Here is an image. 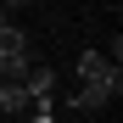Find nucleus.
Masks as SVG:
<instances>
[{
    "label": "nucleus",
    "mask_w": 123,
    "mask_h": 123,
    "mask_svg": "<svg viewBox=\"0 0 123 123\" xmlns=\"http://www.w3.org/2000/svg\"><path fill=\"white\" fill-rule=\"evenodd\" d=\"M34 67V45L28 50H0V78H11V84H23V73Z\"/></svg>",
    "instance_id": "nucleus-5"
},
{
    "label": "nucleus",
    "mask_w": 123,
    "mask_h": 123,
    "mask_svg": "<svg viewBox=\"0 0 123 123\" xmlns=\"http://www.w3.org/2000/svg\"><path fill=\"white\" fill-rule=\"evenodd\" d=\"M28 106H34L28 90H23V84H11V78H0V112H6V117H23Z\"/></svg>",
    "instance_id": "nucleus-4"
},
{
    "label": "nucleus",
    "mask_w": 123,
    "mask_h": 123,
    "mask_svg": "<svg viewBox=\"0 0 123 123\" xmlns=\"http://www.w3.org/2000/svg\"><path fill=\"white\" fill-rule=\"evenodd\" d=\"M117 95H123V84H78L67 95V112H101V106H112Z\"/></svg>",
    "instance_id": "nucleus-2"
},
{
    "label": "nucleus",
    "mask_w": 123,
    "mask_h": 123,
    "mask_svg": "<svg viewBox=\"0 0 123 123\" xmlns=\"http://www.w3.org/2000/svg\"><path fill=\"white\" fill-rule=\"evenodd\" d=\"M23 90H28V101H56V95H62V84H56V73L45 67V62H34V67L23 73Z\"/></svg>",
    "instance_id": "nucleus-3"
},
{
    "label": "nucleus",
    "mask_w": 123,
    "mask_h": 123,
    "mask_svg": "<svg viewBox=\"0 0 123 123\" xmlns=\"http://www.w3.org/2000/svg\"><path fill=\"white\" fill-rule=\"evenodd\" d=\"M73 73H78V84H123V73H117V62H112L106 50H84Z\"/></svg>",
    "instance_id": "nucleus-1"
},
{
    "label": "nucleus",
    "mask_w": 123,
    "mask_h": 123,
    "mask_svg": "<svg viewBox=\"0 0 123 123\" xmlns=\"http://www.w3.org/2000/svg\"><path fill=\"white\" fill-rule=\"evenodd\" d=\"M23 117H28V123H56V106H50V101H34Z\"/></svg>",
    "instance_id": "nucleus-6"
}]
</instances>
